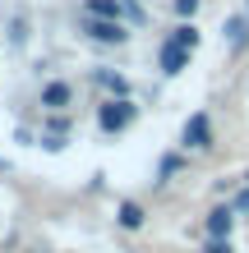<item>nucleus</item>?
Returning <instances> with one entry per match:
<instances>
[{
	"mask_svg": "<svg viewBox=\"0 0 249 253\" xmlns=\"http://www.w3.org/2000/svg\"><path fill=\"white\" fill-rule=\"evenodd\" d=\"M203 253H236V244H231V240H208Z\"/></svg>",
	"mask_w": 249,
	"mask_h": 253,
	"instance_id": "19",
	"label": "nucleus"
},
{
	"mask_svg": "<svg viewBox=\"0 0 249 253\" xmlns=\"http://www.w3.org/2000/svg\"><path fill=\"white\" fill-rule=\"evenodd\" d=\"M120 5H125V23H134V28H143V23H148V14H143V5H139V0H120Z\"/></svg>",
	"mask_w": 249,
	"mask_h": 253,
	"instance_id": "17",
	"label": "nucleus"
},
{
	"mask_svg": "<svg viewBox=\"0 0 249 253\" xmlns=\"http://www.w3.org/2000/svg\"><path fill=\"white\" fill-rule=\"evenodd\" d=\"M0 170H9V161H5V157H0Z\"/></svg>",
	"mask_w": 249,
	"mask_h": 253,
	"instance_id": "20",
	"label": "nucleus"
},
{
	"mask_svg": "<svg viewBox=\"0 0 249 253\" xmlns=\"http://www.w3.org/2000/svg\"><path fill=\"white\" fill-rule=\"evenodd\" d=\"M231 207H236V212H249V184H240V189H236V198H231Z\"/></svg>",
	"mask_w": 249,
	"mask_h": 253,
	"instance_id": "18",
	"label": "nucleus"
},
{
	"mask_svg": "<svg viewBox=\"0 0 249 253\" xmlns=\"http://www.w3.org/2000/svg\"><path fill=\"white\" fill-rule=\"evenodd\" d=\"M65 143H69V133H47V129L37 133V147H42V152H51V157L65 152Z\"/></svg>",
	"mask_w": 249,
	"mask_h": 253,
	"instance_id": "14",
	"label": "nucleus"
},
{
	"mask_svg": "<svg viewBox=\"0 0 249 253\" xmlns=\"http://www.w3.org/2000/svg\"><path fill=\"white\" fill-rule=\"evenodd\" d=\"M28 253H37V249H28Z\"/></svg>",
	"mask_w": 249,
	"mask_h": 253,
	"instance_id": "22",
	"label": "nucleus"
},
{
	"mask_svg": "<svg viewBox=\"0 0 249 253\" xmlns=\"http://www.w3.org/2000/svg\"><path fill=\"white\" fill-rule=\"evenodd\" d=\"M28 37H33V28H28V14H14V19H9V28H5V42H9V46H28Z\"/></svg>",
	"mask_w": 249,
	"mask_h": 253,
	"instance_id": "12",
	"label": "nucleus"
},
{
	"mask_svg": "<svg viewBox=\"0 0 249 253\" xmlns=\"http://www.w3.org/2000/svg\"><path fill=\"white\" fill-rule=\"evenodd\" d=\"M222 42H226V55H245L249 51V14H226L222 23Z\"/></svg>",
	"mask_w": 249,
	"mask_h": 253,
	"instance_id": "6",
	"label": "nucleus"
},
{
	"mask_svg": "<svg viewBox=\"0 0 249 253\" xmlns=\"http://www.w3.org/2000/svg\"><path fill=\"white\" fill-rule=\"evenodd\" d=\"M166 42H175V46H185V51H199L203 46V33H199L194 19H175L171 33H166Z\"/></svg>",
	"mask_w": 249,
	"mask_h": 253,
	"instance_id": "10",
	"label": "nucleus"
},
{
	"mask_svg": "<svg viewBox=\"0 0 249 253\" xmlns=\"http://www.w3.org/2000/svg\"><path fill=\"white\" fill-rule=\"evenodd\" d=\"M115 226H120V230H143V226H148V212H143V203L120 198V203H115Z\"/></svg>",
	"mask_w": 249,
	"mask_h": 253,
	"instance_id": "9",
	"label": "nucleus"
},
{
	"mask_svg": "<svg viewBox=\"0 0 249 253\" xmlns=\"http://www.w3.org/2000/svg\"><path fill=\"white\" fill-rule=\"evenodd\" d=\"M134 120H139V101H134V97H101V106H97V129L106 133V138L125 133Z\"/></svg>",
	"mask_w": 249,
	"mask_h": 253,
	"instance_id": "1",
	"label": "nucleus"
},
{
	"mask_svg": "<svg viewBox=\"0 0 249 253\" xmlns=\"http://www.w3.org/2000/svg\"><path fill=\"white\" fill-rule=\"evenodd\" d=\"M236 221H240V212L231 203H217L208 216H203V235H208V240H231V235H236Z\"/></svg>",
	"mask_w": 249,
	"mask_h": 253,
	"instance_id": "5",
	"label": "nucleus"
},
{
	"mask_svg": "<svg viewBox=\"0 0 249 253\" xmlns=\"http://www.w3.org/2000/svg\"><path fill=\"white\" fill-rule=\"evenodd\" d=\"M74 101H79V87L69 83V79H47V83L37 87L42 115H69V111H74Z\"/></svg>",
	"mask_w": 249,
	"mask_h": 253,
	"instance_id": "4",
	"label": "nucleus"
},
{
	"mask_svg": "<svg viewBox=\"0 0 249 253\" xmlns=\"http://www.w3.org/2000/svg\"><path fill=\"white\" fill-rule=\"evenodd\" d=\"M88 83L101 87L106 97H134V87H129V79L120 69H106V65H93V74H88Z\"/></svg>",
	"mask_w": 249,
	"mask_h": 253,
	"instance_id": "8",
	"label": "nucleus"
},
{
	"mask_svg": "<svg viewBox=\"0 0 249 253\" xmlns=\"http://www.w3.org/2000/svg\"><path fill=\"white\" fill-rule=\"evenodd\" d=\"M189 60H194V51H185V46H175V42H157V69L166 74V79H175V74H185Z\"/></svg>",
	"mask_w": 249,
	"mask_h": 253,
	"instance_id": "7",
	"label": "nucleus"
},
{
	"mask_svg": "<svg viewBox=\"0 0 249 253\" xmlns=\"http://www.w3.org/2000/svg\"><path fill=\"white\" fill-rule=\"evenodd\" d=\"M79 33L93 42V46H115V51L129 46V37H134L125 19H88V14H79Z\"/></svg>",
	"mask_w": 249,
	"mask_h": 253,
	"instance_id": "3",
	"label": "nucleus"
},
{
	"mask_svg": "<svg viewBox=\"0 0 249 253\" xmlns=\"http://www.w3.org/2000/svg\"><path fill=\"white\" fill-rule=\"evenodd\" d=\"M245 14H249V0H245Z\"/></svg>",
	"mask_w": 249,
	"mask_h": 253,
	"instance_id": "21",
	"label": "nucleus"
},
{
	"mask_svg": "<svg viewBox=\"0 0 249 253\" xmlns=\"http://www.w3.org/2000/svg\"><path fill=\"white\" fill-rule=\"evenodd\" d=\"M83 14L88 19H125V5L120 0H83Z\"/></svg>",
	"mask_w": 249,
	"mask_h": 253,
	"instance_id": "11",
	"label": "nucleus"
},
{
	"mask_svg": "<svg viewBox=\"0 0 249 253\" xmlns=\"http://www.w3.org/2000/svg\"><path fill=\"white\" fill-rule=\"evenodd\" d=\"M0 42H5V37H0Z\"/></svg>",
	"mask_w": 249,
	"mask_h": 253,
	"instance_id": "23",
	"label": "nucleus"
},
{
	"mask_svg": "<svg viewBox=\"0 0 249 253\" xmlns=\"http://www.w3.org/2000/svg\"><path fill=\"white\" fill-rule=\"evenodd\" d=\"M217 147V129H212V115L208 111H194L189 120L180 125V152L185 157H203Z\"/></svg>",
	"mask_w": 249,
	"mask_h": 253,
	"instance_id": "2",
	"label": "nucleus"
},
{
	"mask_svg": "<svg viewBox=\"0 0 249 253\" xmlns=\"http://www.w3.org/2000/svg\"><path fill=\"white\" fill-rule=\"evenodd\" d=\"M139 5H143V0H139Z\"/></svg>",
	"mask_w": 249,
	"mask_h": 253,
	"instance_id": "24",
	"label": "nucleus"
},
{
	"mask_svg": "<svg viewBox=\"0 0 249 253\" xmlns=\"http://www.w3.org/2000/svg\"><path fill=\"white\" fill-rule=\"evenodd\" d=\"M199 9H203V0H171L175 19H199Z\"/></svg>",
	"mask_w": 249,
	"mask_h": 253,
	"instance_id": "15",
	"label": "nucleus"
},
{
	"mask_svg": "<svg viewBox=\"0 0 249 253\" xmlns=\"http://www.w3.org/2000/svg\"><path fill=\"white\" fill-rule=\"evenodd\" d=\"M185 166H189V157H185V152H166L162 161H157V184H166L171 175H180Z\"/></svg>",
	"mask_w": 249,
	"mask_h": 253,
	"instance_id": "13",
	"label": "nucleus"
},
{
	"mask_svg": "<svg viewBox=\"0 0 249 253\" xmlns=\"http://www.w3.org/2000/svg\"><path fill=\"white\" fill-rule=\"evenodd\" d=\"M42 129H47V133H69L74 120H69V115H42Z\"/></svg>",
	"mask_w": 249,
	"mask_h": 253,
	"instance_id": "16",
	"label": "nucleus"
}]
</instances>
